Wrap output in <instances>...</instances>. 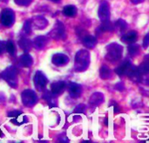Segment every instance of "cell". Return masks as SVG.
Returning a JSON list of instances; mask_svg holds the SVG:
<instances>
[{
	"label": "cell",
	"instance_id": "obj_1",
	"mask_svg": "<svg viewBox=\"0 0 149 143\" xmlns=\"http://www.w3.org/2000/svg\"><path fill=\"white\" fill-rule=\"evenodd\" d=\"M90 65V53L86 50H79L77 52L74 59V69L77 72L86 71Z\"/></svg>",
	"mask_w": 149,
	"mask_h": 143
},
{
	"label": "cell",
	"instance_id": "obj_2",
	"mask_svg": "<svg viewBox=\"0 0 149 143\" xmlns=\"http://www.w3.org/2000/svg\"><path fill=\"white\" fill-rule=\"evenodd\" d=\"M106 59L110 62H116L120 60L123 54V47L118 43H111L106 47Z\"/></svg>",
	"mask_w": 149,
	"mask_h": 143
},
{
	"label": "cell",
	"instance_id": "obj_3",
	"mask_svg": "<svg viewBox=\"0 0 149 143\" xmlns=\"http://www.w3.org/2000/svg\"><path fill=\"white\" fill-rule=\"evenodd\" d=\"M1 76L12 88H16L17 86V72L13 66H10L5 68Z\"/></svg>",
	"mask_w": 149,
	"mask_h": 143
},
{
	"label": "cell",
	"instance_id": "obj_4",
	"mask_svg": "<svg viewBox=\"0 0 149 143\" xmlns=\"http://www.w3.org/2000/svg\"><path fill=\"white\" fill-rule=\"evenodd\" d=\"M21 100L24 106L27 107H31L38 102V95L31 89H26L21 93Z\"/></svg>",
	"mask_w": 149,
	"mask_h": 143
},
{
	"label": "cell",
	"instance_id": "obj_5",
	"mask_svg": "<svg viewBox=\"0 0 149 143\" xmlns=\"http://www.w3.org/2000/svg\"><path fill=\"white\" fill-rule=\"evenodd\" d=\"M15 21L14 11L10 8L3 9L0 13V23L5 27H10Z\"/></svg>",
	"mask_w": 149,
	"mask_h": 143
},
{
	"label": "cell",
	"instance_id": "obj_6",
	"mask_svg": "<svg viewBox=\"0 0 149 143\" xmlns=\"http://www.w3.org/2000/svg\"><path fill=\"white\" fill-rule=\"evenodd\" d=\"M33 82H34V86L38 91H43L45 88L48 80H47L46 76L41 71H37L34 75V78H33Z\"/></svg>",
	"mask_w": 149,
	"mask_h": 143
},
{
	"label": "cell",
	"instance_id": "obj_7",
	"mask_svg": "<svg viewBox=\"0 0 149 143\" xmlns=\"http://www.w3.org/2000/svg\"><path fill=\"white\" fill-rule=\"evenodd\" d=\"M98 14L101 22H106L110 19V6L107 1L103 0L100 2Z\"/></svg>",
	"mask_w": 149,
	"mask_h": 143
},
{
	"label": "cell",
	"instance_id": "obj_8",
	"mask_svg": "<svg viewBox=\"0 0 149 143\" xmlns=\"http://www.w3.org/2000/svg\"><path fill=\"white\" fill-rule=\"evenodd\" d=\"M49 35H51L52 38H54L56 39L64 38L65 37V25L63 24V23L60 21H57L56 24L54 25L53 29L49 33Z\"/></svg>",
	"mask_w": 149,
	"mask_h": 143
},
{
	"label": "cell",
	"instance_id": "obj_9",
	"mask_svg": "<svg viewBox=\"0 0 149 143\" xmlns=\"http://www.w3.org/2000/svg\"><path fill=\"white\" fill-rule=\"evenodd\" d=\"M31 25H33V27L38 30H43L48 25L47 19L43 16H36L31 20Z\"/></svg>",
	"mask_w": 149,
	"mask_h": 143
},
{
	"label": "cell",
	"instance_id": "obj_10",
	"mask_svg": "<svg viewBox=\"0 0 149 143\" xmlns=\"http://www.w3.org/2000/svg\"><path fill=\"white\" fill-rule=\"evenodd\" d=\"M68 91H69V94L72 98L77 99L81 95L82 87L79 84L74 83V82H70L68 85Z\"/></svg>",
	"mask_w": 149,
	"mask_h": 143
},
{
	"label": "cell",
	"instance_id": "obj_11",
	"mask_svg": "<svg viewBox=\"0 0 149 143\" xmlns=\"http://www.w3.org/2000/svg\"><path fill=\"white\" fill-rule=\"evenodd\" d=\"M52 61L55 66H62L69 62V57L64 53H56L52 56Z\"/></svg>",
	"mask_w": 149,
	"mask_h": 143
},
{
	"label": "cell",
	"instance_id": "obj_12",
	"mask_svg": "<svg viewBox=\"0 0 149 143\" xmlns=\"http://www.w3.org/2000/svg\"><path fill=\"white\" fill-rule=\"evenodd\" d=\"M104 95L102 93H100V92H96V93H93L90 99H89V103L92 107H98L100 105H101L103 102H104Z\"/></svg>",
	"mask_w": 149,
	"mask_h": 143
},
{
	"label": "cell",
	"instance_id": "obj_13",
	"mask_svg": "<svg viewBox=\"0 0 149 143\" xmlns=\"http://www.w3.org/2000/svg\"><path fill=\"white\" fill-rule=\"evenodd\" d=\"M132 64L129 60H125L120 66H118L115 69V73L119 75V76H125L127 75L128 72L130 71L131 67H132Z\"/></svg>",
	"mask_w": 149,
	"mask_h": 143
},
{
	"label": "cell",
	"instance_id": "obj_14",
	"mask_svg": "<svg viewBox=\"0 0 149 143\" xmlns=\"http://www.w3.org/2000/svg\"><path fill=\"white\" fill-rule=\"evenodd\" d=\"M43 99L47 102L49 107H56L58 106V100H57V95L52 93L50 91H45L43 94Z\"/></svg>",
	"mask_w": 149,
	"mask_h": 143
},
{
	"label": "cell",
	"instance_id": "obj_15",
	"mask_svg": "<svg viewBox=\"0 0 149 143\" xmlns=\"http://www.w3.org/2000/svg\"><path fill=\"white\" fill-rule=\"evenodd\" d=\"M65 83L64 81H56L51 85V92L55 95H60L65 89Z\"/></svg>",
	"mask_w": 149,
	"mask_h": 143
},
{
	"label": "cell",
	"instance_id": "obj_16",
	"mask_svg": "<svg viewBox=\"0 0 149 143\" xmlns=\"http://www.w3.org/2000/svg\"><path fill=\"white\" fill-rule=\"evenodd\" d=\"M48 42V38L46 36H37L32 41V45L36 49L41 50L43 49Z\"/></svg>",
	"mask_w": 149,
	"mask_h": 143
},
{
	"label": "cell",
	"instance_id": "obj_17",
	"mask_svg": "<svg viewBox=\"0 0 149 143\" xmlns=\"http://www.w3.org/2000/svg\"><path fill=\"white\" fill-rule=\"evenodd\" d=\"M82 42H83V45H84L86 48H88V49H93V48L96 46L98 41H97V38H96L94 36L88 35V36H86V37L83 38Z\"/></svg>",
	"mask_w": 149,
	"mask_h": 143
},
{
	"label": "cell",
	"instance_id": "obj_18",
	"mask_svg": "<svg viewBox=\"0 0 149 143\" xmlns=\"http://www.w3.org/2000/svg\"><path fill=\"white\" fill-rule=\"evenodd\" d=\"M18 45L19 47L25 52H28L31 47H32V42L27 38H24V37H22L19 40H18Z\"/></svg>",
	"mask_w": 149,
	"mask_h": 143
},
{
	"label": "cell",
	"instance_id": "obj_19",
	"mask_svg": "<svg viewBox=\"0 0 149 143\" xmlns=\"http://www.w3.org/2000/svg\"><path fill=\"white\" fill-rule=\"evenodd\" d=\"M19 61H20L21 66L24 67H31V65L33 64V59L28 53H24L21 55L19 58Z\"/></svg>",
	"mask_w": 149,
	"mask_h": 143
},
{
	"label": "cell",
	"instance_id": "obj_20",
	"mask_svg": "<svg viewBox=\"0 0 149 143\" xmlns=\"http://www.w3.org/2000/svg\"><path fill=\"white\" fill-rule=\"evenodd\" d=\"M137 38H138V34L135 31H131L122 37V40L127 44L134 43L137 40Z\"/></svg>",
	"mask_w": 149,
	"mask_h": 143
},
{
	"label": "cell",
	"instance_id": "obj_21",
	"mask_svg": "<svg viewBox=\"0 0 149 143\" xmlns=\"http://www.w3.org/2000/svg\"><path fill=\"white\" fill-rule=\"evenodd\" d=\"M63 14L69 17H74L77 15V8L74 5H66L63 8Z\"/></svg>",
	"mask_w": 149,
	"mask_h": 143
},
{
	"label": "cell",
	"instance_id": "obj_22",
	"mask_svg": "<svg viewBox=\"0 0 149 143\" xmlns=\"http://www.w3.org/2000/svg\"><path fill=\"white\" fill-rule=\"evenodd\" d=\"M112 75V72L109 67L106 65H103L100 70V77L102 80H108Z\"/></svg>",
	"mask_w": 149,
	"mask_h": 143
},
{
	"label": "cell",
	"instance_id": "obj_23",
	"mask_svg": "<svg viewBox=\"0 0 149 143\" xmlns=\"http://www.w3.org/2000/svg\"><path fill=\"white\" fill-rule=\"evenodd\" d=\"M100 28V30L102 31H112L114 29V25L108 20V21H106V22H102Z\"/></svg>",
	"mask_w": 149,
	"mask_h": 143
},
{
	"label": "cell",
	"instance_id": "obj_24",
	"mask_svg": "<svg viewBox=\"0 0 149 143\" xmlns=\"http://www.w3.org/2000/svg\"><path fill=\"white\" fill-rule=\"evenodd\" d=\"M128 52L131 56L134 57V56H137L140 52V46L136 44H134L132 43L131 45H129L128 46Z\"/></svg>",
	"mask_w": 149,
	"mask_h": 143
},
{
	"label": "cell",
	"instance_id": "obj_25",
	"mask_svg": "<svg viewBox=\"0 0 149 143\" xmlns=\"http://www.w3.org/2000/svg\"><path fill=\"white\" fill-rule=\"evenodd\" d=\"M138 70L140 72V73L143 76V75H147L149 72V63L148 60L144 61L143 63L141 64V66L138 67Z\"/></svg>",
	"mask_w": 149,
	"mask_h": 143
},
{
	"label": "cell",
	"instance_id": "obj_26",
	"mask_svg": "<svg viewBox=\"0 0 149 143\" xmlns=\"http://www.w3.org/2000/svg\"><path fill=\"white\" fill-rule=\"evenodd\" d=\"M114 26L116 27V29H118L120 31H125L127 29V24L125 20L123 19H119L116 21Z\"/></svg>",
	"mask_w": 149,
	"mask_h": 143
},
{
	"label": "cell",
	"instance_id": "obj_27",
	"mask_svg": "<svg viewBox=\"0 0 149 143\" xmlns=\"http://www.w3.org/2000/svg\"><path fill=\"white\" fill-rule=\"evenodd\" d=\"M5 49L9 52L10 55H13L15 53V45H14L13 42L10 40H8L5 43Z\"/></svg>",
	"mask_w": 149,
	"mask_h": 143
},
{
	"label": "cell",
	"instance_id": "obj_28",
	"mask_svg": "<svg viewBox=\"0 0 149 143\" xmlns=\"http://www.w3.org/2000/svg\"><path fill=\"white\" fill-rule=\"evenodd\" d=\"M31 20H26L23 26V31L26 34V35H30L31 33Z\"/></svg>",
	"mask_w": 149,
	"mask_h": 143
},
{
	"label": "cell",
	"instance_id": "obj_29",
	"mask_svg": "<svg viewBox=\"0 0 149 143\" xmlns=\"http://www.w3.org/2000/svg\"><path fill=\"white\" fill-rule=\"evenodd\" d=\"M86 110V106L84 104H79L78 105L75 109L73 110V113L74 114H83Z\"/></svg>",
	"mask_w": 149,
	"mask_h": 143
},
{
	"label": "cell",
	"instance_id": "obj_30",
	"mask_svg": "<svg viewBox=\"0 0 149 143\" xmlns=\"http://www.w3.org/2000/svg\"><path fill=\"white\" fill-rule=\"evenodd\" d=\"M14 2L20 6H28L31 4L32 0H14Z\"/></svg>",
	"mask_w": 149,
	"mask_h": 143
},
{
	"label": "cell",
	"instance_id": "obj_31",
	"mask_svg": "<svg viewBox=\"0 0 149 143\" xmlns=\"http://www.w3.org/2000/svg\"><path fill=\"white\" fill-rule=\"evenodd\" d=\"M22 114V112L20 111H11L10 113H8V117H14V118H17Z\"/></svg>",
	"mask_w": 149,
	"mask_h": 143
},
{
	"label": "cell",
	"instance_id": "obj_32",
	"mask_svg": "<svg viewBox=\"0 0 149 143\" xmlns=\"http://www.w3.org/2000/svg\"><path fill=\"white\" fill-rule=\"evenodd\" d=\"M110 106H113V110H114V113H119L120 111V107L118 106V104L117 103H115L114 101H113L111 104H110Z\"/></svg>",
	"mask_w": 149,
	"mask_h": 143
},
{
	"label": "cell",
	"instance_id": "obj_33",
	"mask_svg": "<svg viewBox=\"0 0 149 143\" xmlns=\"http://www.w3.org/2000/svg\"><path fill=\"white\" fill-rule=\"evenodd\" d=\"M149 45V34H147L145 38H144V41H143V47L144 48H148Z\"/></svg>",
	"mask_w": 149,
	"mask_h": 143
},
{
	"label": "cell",
	"instance_id": "obj_34",
	"mask_svg": "<svg viewBox=\"0 0 149 143\" xmlns=\"http://www.w3.org/2000/svg\"><path fill=\"white\" fill-rule=\"evenodd\" d=\"M124 84L122 83V82H120V83H118L116 86H115V89H117V90H119V91H123L124 90Z\"/></svg>",
	"mask_w": 149,
	"mask_h": 143
},
{
	"label": "cell",
	"instance_id": "obj_35",
	"mask_svg": "<svg viewBox=\"0 0 149 143\" xmlns=\"http://www.w3.org/2000/svg\"><path fill=\"white\" fill-rule=\"evenodd\" d=\"M4 50H5V43L0 40V55L3 53Z\"/></svg>",
	"mask_w": 149,
	"mask_h": 143
},
{
	"label": "cell",
	"instance_id": "obj_36",
	"mask_svg": "<svg viewBox=\"0 0 149 143\" xmlns=\"http://www.w3.org/2000/svg\"><path fill=\"white\" fill-rule=\"evenodd\" d=\"M144 0H131V2L133 3H134V4H139V3H142Z\"/></svg>",
	"mask_w": 149,
	"mask_h": 143
},
{
	"label": "cell",
	"instance_id": "obj_37",
	"mask_svg": "<svg viewBox=\"0 0 149 143\" xmlns=\"http://www.w3.org/2000/svg\"><path fill=\"white\" fill-rule=\"evenodd\" d=\"M105 124H106V125H107V124H108V121H107V118H106V120H105Z\"/></svg>",
	"mask_w": 149,
	"mask_h": 143
},
{
	"label": "cell",
	"instance_id": "obj_38",
	"mask_svg": "<svg viewBox=\"0 0 149 143\" xmlns=\"http://www.w3.org/2000/svg\"><path fill=\"white\" fill-rule=\"evenodd\" d=\"M51 1H52V2H58L59 0H51Z\"/></svg>",
	"mask_w": 149,
	"mask_h": 143
},
{
	"label": "cell",
	"instance_id": "obj_39",
	"mask_svg": "<svg viewBox=\"0 0 149 143\" xmlns=\"http://www.w3.org/2000/svg\"><path fill=\"white\" fill-rule=\"evenodd\" d=\"M1 1H5V2H6V1H7V0H1Z\"/></svg>",
	"mask_w": 149,
	"mask_h": 143
}]
</instances>
